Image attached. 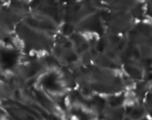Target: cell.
<instances>
[{
	"label": "cell",
	"mask_w": 152,
	"mask_h": 120,
	"mask_svg": "<svg viewBox=\"0 0 152 120\" xmlns=\"http://www.w3.org/2000/svg\"><path fill=\"white\" fill-rule=\"evenodd\" d=\"M144 115V110L140 107H137L132 110L130 113V116L133 119H140Z\"/></svg>",
	"instance_id": "obj_1"
},
{
	"label": "cell",
	"mask_w": 152,
	"mask_h": 120,
	"mask_svg": "<svg viewBox=\"0 0 152 120\" xmlns=\"http://www.w3.org/2000/svg\"><path fill=\"white\" fill-rule=\"evenodd\" d=\"M148 111H149V113H151V116H152V98L151 100L149 101V103H148Z\"/></svg>",
	"instance_id": "obj_2"
},
{
	"label": "cell",
	"mask_w": 152,
	"mask_h": 120,
	"mask_svg": "<svg viewBox=\"0 0 152 120\" xmlns=\"http://www.w3.org/2000/svg\"><path fill=\"white\" fill-rule=\"evenodd\" d=\"M139 120H148L147 119H139Z\"/></svg>",
	"instance_id": "obj_3"
}]
</instances>
